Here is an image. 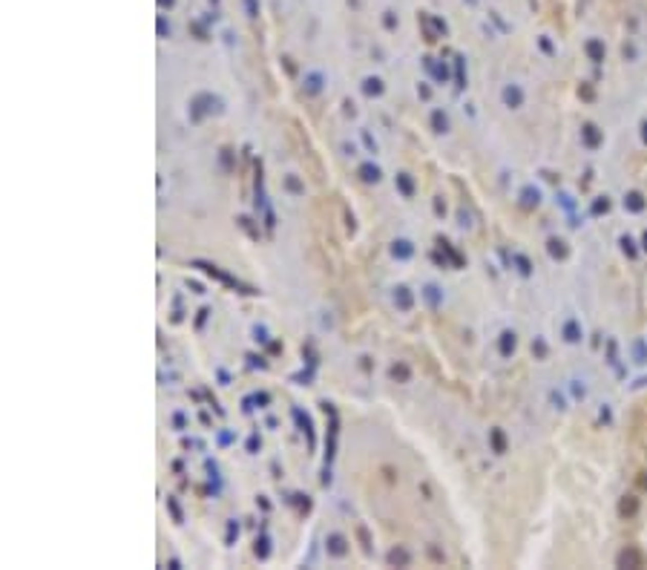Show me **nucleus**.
Returning a JSON list of instances; mask_svg holds the SVG:
<instances>
[{
	"label": "nucleus",
	"mask_w": 647,
	"mask_h": 570,
	"mask_svg": "<svg viewBox=\"0 0 647 570\" xmlns=\"http://www.w3.org/2000/svg\"><path fill=\"white\" fill-rule=\"evenodd\" d=\"M411 242H406V239H397L394 242V248H391V254L394 256H400V259H408V256H411Z\"/></svg>",
	"instance_id": "obj_4"
},
{
	"label": "nucleus",
	"mask_w": 647,
	"mask_h": 570,
	"mask_svg": "<svg viewBox=\"0 0 647 570\" xmlns=\"http://www.w3.org/2000/svg\"><path fill=\"white\" fill-rule=\"evenodd\" d=\"M503 98H506V104H521V92H518V89H512V87L503 92Z\"/></svg>",
	"instance_id": "obj_12"
},
{
	"label": "nucleus",
	"mask_w": 647,
	"mask_h": 570,
	"mask_svg": "<svg viewBox=\"0 0 647 570\" xmlns=\"http://www.w3.org/2000/svg\"><path fill=\"white\" fill-rule=\"evenodd\" d=\"M397 184H400V190L406 193V196H411V193H415V184H411L408 173H400V176H397Z\"/></svg>",
	"instance_id": "obj_6"
},
{
	"label": "nucleus",
	"mask_w": 647,
	"mask_h": 570,
	"mask_svg": "<svg viewBox=\"0 0 647 570\" xmlns=\"http://www.w3.org/2000/svg\"><path fill=\"white\" fill-rule=\"evenodd\" d=\"M391 377H400V380H406V377H408L406 366H394V369H391Z\"/></svg>",
	"instance_id": "obj_13"
},
{
	"label": "nucleus",
	"mask_w": 647,
	"mask_h": 570,
	"mask_svg": "<svg viewBox=\"0 0 647 570\" xmlns=\"http://www.w3.org/2000/svg\"><path fill=\"white\" fill-rule=\"evenodd\" d=\"M357 173H360V179H363V182H380V167L377 164H360V170H357Z\"/></svg>",
	"instance_id": "obj_2"
},
{
	"label": "nucleus",
	"mask_w": 647,
	"mask_h": 570,
	"mask_svg": "<svg viewBox=\"0 0 647 570\" xmlns=\"http://www.w3.org/2000/svg\"><path fill=\"white\" fill-rule=\"evenodd\" d=\"M618 562H621V564H644V559H641L639 553H624Z\"/></svg>",
	"instance_id": "obj_11"
},
{
	"label": "nucleus",
	"mask_w": 647,
	"mask_h": 570,
	"mask_svg": "<svg viewBox=\"0 0 647 570\" xmlns=\"http://www.w3.org/2000/svg\"><path fill=\"white\" fill-rule=\"evenodd\" d=\"M388 562H391V564H406L408 556L403 553V550H391V553H388Z\"/></svg>",
	"instance_id": "obj_8"
},
{
	"label": "nucleus",
	"mask_w": 647,
	"mask_h": 570,
	"mask_svg": "<svg viewBox=\"0 0 647 570\" xmlns=\"http://www.w3.org/2000/svg\"><path fill=\"white\" fill-rule=\"evenodd\" d=\"M426 300H429L432 308H437V302H440V294H437L435 285H429V288H426Z\"/></svg>",
	"instance_id": "obj_9"
},
{
	"label": "nucleus",
	"mask_w": 647,
	"mask_h": 570,
	"mask_svg": "<svg viewBox=\"0 0 647 570\" xmlns=\"http://www.w3.org/2000/svg\"><path fill=\"white\" fill-rule=\"evenodd\" d=\"M509 349H515V334H503V340H501V351L503 354H509Z\"/></svg>",
	"instance_id": "obj_10"
},
{
	"label": "nucleus",
	"mask_w": 647,
	"mask_h": 570,
	"mask_svg": "<svg viewBox=\"0 0 647 570\" xmlns=\"http://www.w3.org/2000/svg\"><path fill=\"white\" fill-rule=\"evenodd\" d=\"M345 539H342L340 533H331L328 536V553H334V556H345Z\"/></svg>",
	"instance_id": "obj_1"
},
{
	"label": "nucleus",
	"mask_w": 647,
	"mask_h": 570,
	"mask_svg": "<svg viewBox=\"0 0 647 570\" xmlns=\"http://www.w3.org/2000/svg\"><path fill=\"white\" fill-rule=\"evenodd\" d=\"M432 124H435L437 132H446V130H449V118H446L440 110H435V112H432Z\"/></svg>",
	"instance_id": "obj_5"
},
{
	"label": "nucleus",
	"mask_w": 647,
	"mask_h": 570,
	"mask_svg": "<svg viewBox=\"0 0 647 570\" xmlns=\"http://www.w3.org/2000/svg\"><path fill=\"white\" fill-rule=\"evenodd\" d=\"M394 302L406 311V308H411V294H408L406 285H400V288H394Z\"/></svg>",
	"instance_id": "obj_3"
},
{
	"label": "nucleus",
	"mask_w": 647,
	"mask_h": 570,
	"mask_svg": "<svg viewBox=\"0 0 647 570\" xmlns=\"http://www.w3.org/2000/svg\"><path fill=\"white\" fill-rule=\"evenodd\" d=\"M363 89H365V95H380V92H383V84H380L377 78H368Z\"/></svg>",
	"instance_id": "obj_7"
}]
</instances>
